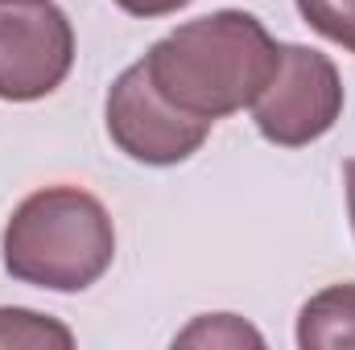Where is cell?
Segmentation results:
<instances>
[{"label": "cell", "instance_id": "1", "mask_svg": "<svg viewBox=\"0 0 355 350\" xmlns=\"http://www.w3.org/2000/svg\"><path fill=\"white\" fill-rule=\"evenodd\" d=\"M141 62L174 107L215 124L252 107L281 62V42L252 12L219 8L153 42Z\"/></svg>", "mask_w": 355, "mask_h": 350}, {"label": "cell", "instance_id": "2", "mask_svg": "<svg viewBox=\"0 0 355 350\" xmlns=\"http://www.w3.org/2000/svg\"><path fill=\"white\" fill-rule=\"evenodd\" d=\"M4 272L50 293L91 288L116 256V227L103 202L79 185H46L29 194L0 239Z\"/></svg>", "mask_w": 355, "mask_h": 350}, {"label": "cell", "instance_id": "3", "mask_svg": "<svg viewBox=\"0 0 355 350\" xmlns=\"http://www.w3.org/2000/svg\"><path fill=\"white\" fill-rule=\"evenodd\" d=\"M343 116V79L335 62L310 46H281L268 87L252 99V120L268 145L302 149L327 136Z\"/></svg>", "mask_w": 355, "mask_h": 350}, {"label": "cell", "instance_id": "4", "mask_svg": "<svg viewBox=\"0 0 355 350\" xmlns=\"http://www.w3.org/2000/svg\"><path fill=\"white\" fill-rule=\"evenodd\" d=\"M107 136L112 145L141 161V165H182L190 161L202 140L211 136V120H198L190 111L174 107L162 91L153 87L145 62H132L107 91Z\"/></svg>", "mask_w": 355, "mask_h": 350}, {"label": "cell", "instance_id": "5", "mask_svg": "<svg viewBox=\"0 0 355 350\" xmlns=\"http://www.w3.org/2000/svg\"><path fill=\"white\" fill-rule=\"evenodd\" d=\"M75 29L54 0H0V99L33 103L67 83Z\"/></svg>", "mask_w": 355, "mask_h": 350}, {"label": "cell", "instance_id": "6", "mask_svg": "<svg viewBox=\"0 0 355 350\" xmlns=\"http://www.w3.org/2000/svg\"><path fill=\"white\" fill-rule=\"evenodd\" d=\"M297 347L339 350L355 347V284H331L314 293L297 313Z\"/></svg>", "mask_w": 355, "mask_h": 350}, {"label": "cell", "instance_id": "7", "mask_svg": "<svg viewBox=\"0 0 355 350\" xmlns=\"http://www.w3.org/2000/svg\"><path fill=\"white\" fill-rule=\"evenodd\" d=\"M8 347H75V334L33 309H0V350Z\"/></svg>", "mask_w": 355, "mask_h": 350}, {"label": "cell", "instance_id": "8", "mask_svg": "<svg viewBox=\"0 0 355 350\" xmlns=\"http://www.w3.org/2000/svg\"><path fill=\"white\" fill-rule=\"evenodd\" d=\"M174 347H265V338L236 313H211L186 326L174 338Z\"/></svg>", "mask_w": 355, "mask_h": 350}, {"label": "cell", "instance_id": "9", "mask_svg": "<svg viewBox=\"0 0 355 350\" xmlns=\"http://www.w3.org/2000/svg\"><path fill=\"white\" fill-rule=\"evenodd\" d=\"M297 12L314 33L355 54V0H297Z\"/></svg>", "mask_w": 355, "mask_h": 350}, {"label": "cell", "instance_id": "10", "mask_svg": "<svg viewBox=\"0 0 355 350\" xmlns=\"http://www.w3.org/2000/svg\"><path fill=\"white\" fill-rule=\"evenodd\" d=\"M128 17H170L178 8H186L190 0H116Z\"/></svg>", "mask_w": 355, "mask_h": 350}, {"label": "cell", "instance_id": "11", "mask_svg": "<svg viewBox=\"0 0 355 350\" xmlns=\"http://www.w3.org/2000/svg\"><path fill=\"white\" fill-rule=\"evenodd\" d=\"M343 181H347V214H352V231H355V157L343 165Z\"/></svg>", "mask_w": 355, "mask_h": 350}]
</instances>
